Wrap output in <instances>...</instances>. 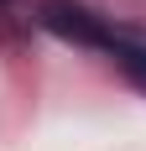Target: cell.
<instances>
[{
	"label": "cell",
	"mask_w": 146,
	"mask_h": 151,
	"mask_svg": "<svg viewBox=\"0 0 146 151\" xmlns=\"http://www.w3.org/2000/svg\"><path fill=\"white\" fill-rule=\"evenodd\" d=\"M42 21L58 31V37L84 42V47H99V52H110V58L120 63V68H131L136 78H146V42L141 37H131V31H120V26H104L99 16H89L84 5H68V0H47Z\"/></svg>",
	"instance_id": "obj_1"
},
{
	"label": "cell",
	"mask_w": 146,
	"mask_h": 151,
	"mask_svg": "<svg viewBox=\"0 0 146 151\" xmlns=\"http://www.w3.org/2000/svg\"><path fill=\"white\" fill-rule=\"evenodd\" d=\"M0 5H5V0H0Z\"/></svg>",
	"instance_id": "obj_2"
}]
</instances>
